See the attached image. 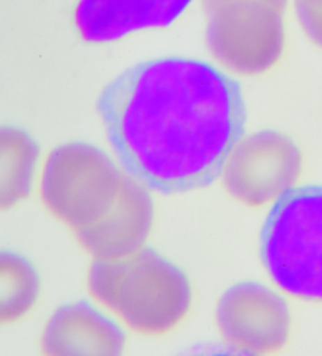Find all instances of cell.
I'll list each match as a JSON object with an SVG mask.
<instances>
[{
  "label": "cell",
  "mask_w": 322,
  "mask_h": 356,
  "mask_svg": "<svg viewBox=\"0 0 322 356\" xmlns=\"http://www.w3.org/2000/svg\"><path fill=\"white\" fill-rule=\"evenodd\" d=\"M128 175L162 193L209 186L245 134L239 83L209 61L164 57L129 67L98 102Z\"/></svg>",
  "instance_id": "1"
},
{
  "label": "cell",
  "mask_w": 322,
  "mask_h": 356,
  "mask_svg": "<svg viewBox=\"0 0 322 356\" xmlns=\"http://www.w3.org/2000/svg\"><path fill=\"white\" fill-rule=\"evenodd\" d=\"M86 286L98 305L146 336L170 333L194 303L187 273L150 247L121 259L95 261Z\"/></svg>",
  "instance_id": "2"
},
{
  "label": "cell",
  "mask_w": 322,
  "mask_h": 356,
  "mask_svg": "<svg viewBox=\"0 0 322 356\" xmlns=\"http://www.w3.org/2000/svg\"><path fill=\"white\" fill-rule=\"evenodd\" d=\"M259 256L284 296L322 303V186H297L270 206Z\"/></svg>",
  "instance_id": "3"
},
{
  "label": "cell",
  "mask_w": 322,
  "mask_h": 356,
  "mask_svg": "<svg viewBox=\"0 0 322 356\" xmlns=\"http://www.w3.org/2000/svg\"><path fill=\"white\" fill-rule=\"evenodd\" d=\"M128 173L118 159L89 141H68L49 152L40 195L47 211L74 231L96 223L118 200Z\"/></svg>",
  "instance_id": "4"
},
{
  "label": "cell",
  "mask_w": 322,
  "mask_h": 356,
  "mask_svg": "<svg viewBox=\"0 0 322 356\" xmlns=\"http://www.w3.org/2000/svg\"><path fill=\"white\" fill-rule=\"evenodd\" d=\"M206 46L234 74L258 76L280 61L289 0H201Z\"/></svg>",
  "instance_id": "5"
},
{
  "label": "cell",
  "mask_w": 322,
  "mask_h": 356,
  "mask_svg": "<svg viewBox=\"0 0 322 356\" xmlns=\"http://www.w3.org/2000/svg\"><path fill=\"white\" fill-rule=\"evenodd\" d=\"M303 156L289 135L274 129L244 134L222 170L233 198L252 207L274 204L299 186Z\"/></svg>",
  "instance_id": "6"
},
{
  "label": "cell",
  "mask_w": 322,
  "mask_h": 356,
  "mask_svg": "<svg viewBox=\"0 0 322 356\" xmlns=\"http://www.w3.org/2000/svg\"><path fill=\"white\" fill-rule=\"evenodd\" d=\"M222 342L252 356H270L284 348L293 327L286 296L274 284L240 281L222 293L215 306Z\"/></svg>",
  "instance_id": "7"
},
{
  "label": "cell",
  "mask_w": 322,
  "mask_h": 356,
  "mask_svg": "<svg viewBox=\"0 0 322 356\" xmlns=\"http://www.w3.org/2000/svg\"><path fill=\"white\" fill-rule=\"evenodd\" d=\"M125 325L95 300H76L59 306L45 323V356H125Z\"/></svg>",
  "instance_id": "8"
},
{
  "label": "cell",
  "mask_w": 322,
  "mask_h": 356,
  "mask_svg": "<svg viewBox=\"0 0 322 356\" xmlns=\"http://www.w3.org/2000/svg\"><path fill=\"white\" fill-rule=\"evenodd\" d=\"M151 188L131 175L112 209L96 223L76 231L77 241L95 261H114L146 247L154 225Z\"/></svg>",
  "instance_id": "9"
},
{
  "label": "cell",
  "mask_w": 322,
  "mask_h": 356,
  "mask_svg": "<svg viewBox=\"0 0 322 356\" xmlns=\"http://www.w3.org/2000/svg\"><path fill=\"white\" fill-rule=\"evenodd\" d=\"M195 0H79L74 22L85 41L104 44L150 29L169 27Z\"/></svg>",
  "instance_id": "10"
},
{
  "label": "cell",
  "mask_w": 322,
  "mask_h": 356,
  "mask_svg": "<svg viewBox=\"0 0 322 356\" xmlns=\"http://www.w3.org/2000/svg\"><path fill=\"white\" fill-rule=\"evenodd\" d=\"M41 148L26 129L0 124V212L27 200L33 192Z\"/></svg>",
  "instance_id": "11"
},
{
  "label": "cell",
  "mask_w": 322,
  "mask_h": 356,
  "mask_svg": "<svg viewBox=\"0 0 322 356\" xmlns=\"http://www.w3.org/2000/svg\"><path fill=\"white\" fill-rule=\"evenodd\" d=\"M41 276L35 264L13 250H0V325L26 317L38 303Z\"/></svg>",
  "instance_id": "12"
},
{
  "label": "cell",
  "mask_w": 322,
  "mask_h": 356,
  "mask_svg": "<svg viewBox=\"0 0 322 356\" xmlns=\"http://www.w3.org/2000/svg\"><path fill=\"white\" fill-rule=\"evenodd\" d=\"M294 11L307 38L322 49V10L294 7Z\"/></svg>",
  "instance_id": "13"
},
{
  "label": "cell",
  "mask_w": 322,
  "mask_h": 356,
  "mask_svg": "<svg viewBox=\"0 0 322 356\" xmlns=\"http://www.w3.org/2000/svg\"><path fill=\"white\" fill-rule=\"evenodd\" d=\"M176 356H252L234 350L225 342H200L183 350Z\"/></svg>",
  "instance_id": "14"
},
{
  "label": "cell",
  "mask_w": 322,
  "mask_h": 356,
  "mask_svg": "<svg viewBox=\"0 0 322 356\" xmlns=\"http://www.w3.org/2000/svg\"><path fill=\"white\" fill-rule=\"evenodd\" d=\"M294 7H307L322 10V0H294Z\"/></svg>",
  "instance_id": "15"
}]
</instances>
